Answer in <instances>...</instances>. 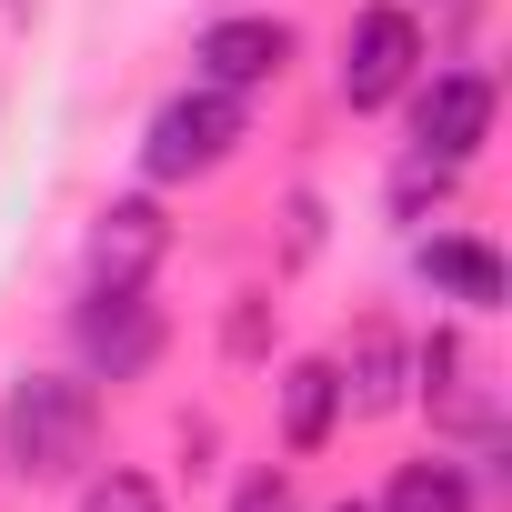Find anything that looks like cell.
<instances>
[{"mask_svg": "<svg viewBox=\"0 0 512 512\" xmlns=\"http://www.w3.org/2000/svg\"><path fill=\"white\" fill-rule=\"evenodd\" d=\"M101 442V392L81 372H21L0 402V462L21 482H71Z\"/></svg>", "mask_w": 512, "mask_h": 512, "instance_id": "6da1fadb", "label": "cell"}, {"mask_svg": "<svg viewBox=\"0 0 512 512\" xmlns=\"http://www.w3.org/2000/svg\"><path fill=\"white\" fill-rule=\"evenodd\" d=\"M241 141H251L241 91L191 81L181 101H161V111H151V131H141V171H151V181H201V171H221Z\"/></svg>", "mask_w": 512, "mask_h": 512, "instance_id": "7a4b0ae2", "label": "cell"}, {"mask_svg": "<svg viewBox=\"0 0 512 512\" xmlns=\"http://www.w3.org/2000/svg\"><path fill=\"white\" fill-rule=\"evenodd\" d=\"M342 101L352 111H382V101H402L412 81H422V21L402 11V0H372V11H352V31H342Z\"/></svg>", "mask_w": 512, "mask_h": 512, "instance_id": "3957f363", "label": "cell"}, {"mask_svg": "<svg viewBox=\"0 0 512 512\" xmlns=\"http://www.w3.org/2000/svg\"><path fill=\"white\" fill-rule=\"evenodd\" d=\"M71 342H81V382H141L161 362V312L151 292H81Z\"/></svg>", "mask_w": 512, "mask_h": 512, "instance_id": "277c9868", "label": "cell"}, {"mask_svg": "<svg viewBox=\"0 0 512 512\" xmlns=\"http://www.w3.org/2000/svg\"><path fill=\"white\" fill-rule=\"evenodd\" d=\"M482 141H492V81L482 71H432L412 91V151L442 161V171H462Z\"/></svg>", "mask_w": 512, "mask_h": 512, "instance_id": "5b68a950", "label": "cell"}, {"mask_svg": "<svg viewBox=\"0 0 512 512\" xmlns=\"http://www.w3.org/2000/svg\"><path fill=\"white\" fill-rule=\"evenodd\" d=\"M161 251H171V221H161L151 201H111V211L91 221L81 272H91V292H141V282L161 272Z\"/></svg>", "mask_w": 512, "mask_h": 512, "instance_id": "8992f818", "label": "cell"}, {"mask_svg": "<svg viewBox=\"0 0 512 512\" xmlns=\"http://www.w3.org/2000/svg\"><path fill=\"white\" fill-rule=\"evenodd\" d=\"M191 61H201V81H211V91H262V81H282V61H292V31L241 11V21H211Z\"/></svg>", "mask_w": 512, "mask_h": 512, "instance_id": "52a82bcc", "label": "cell"}, {"mask_svg": "<svg viewBox=\"0 0 512 512\" xmlns=\"http://www.w3.org/2000/svg\"><path fill=\"white\" fill-rule=\"evenodd\" d=\"M332 422H342V372L332 362H292L282 372V442L292 452H322Z\"/></svg>", "mask_w": 512, "mask_h": 512, "instance_id": "ba28073f", "label": "cell"}, {"mask_svg": "<svg viewBox=\"0 0 512 512\" xmlns=\"http://www.w3.org/2000/svg\"><path fill=\"white\" fill-rule=\"evenodd\" d=\"M422 282H432V292H452L462 312H502V262H492L482 241H452V231H442V241H422Z\"/></svg>", "mask_w": 512, "mask_h": 512, "instance_id": "9c48e42d", "label": "cell"}, {"mask_svg": "<svg viewBox=\"0 0 512 512\" xmlns=\"http://www.w3.org/2000/svg\"><path fill=\"white\" fill-rule=\"evenodd\" d=\"M332 372H342V402L352 412H392L402 402V342H392V322H362L352 362H332Z\"/></svg>", "mask_w": 512, "mask_h": 512, "instance_id": "30bf717a", "label": "cell"}, {"mask_svg": "<svg viewBox=\"0 0 512 512\" xmlns=\"http://www.w3.org/2000/svg\"><path fill=\"white\" fill-rule=\"evenodd\" d=\"M382 512H472V482H462V462H402L392 472V492H382Z\"/></svg>", "mask_w": 512, "mask_h": 512, "instance_id": "8fae6325", "label": "cell"}, {"mask_svg": "<svg viewBox=\"0 0 512 512\" xmlns=\"http://www.w3.org/2000/svg\"><path fill=\"white\" fill-rule=\"evenodd\" d=\"M422 402H432V412H482V402H472V362H462V342H432V352H422Z\"/></svg>", "mask_w": 512, "mask_h": 512, "instance_id": "7c38bea8", "label": "cell"}, {"mask_svg": "<svg viewBox=\"0 0 512 512\" xmlns=\"http://www.w3.org/2000/svg\"><path fill=\"white\" fill-rule=\"evenodd\" d=\"M81 512H161V492L141 472H101V482H81Z\"/></svg>", "mask_w": 512, "mask_h": 512, "instance_id": "4fadbf2b", "label": "cell"}, {"mask_svg": "<svg viewBox=\"0 0 512 512\" xmlns=\"http://www.w3.org/2000/svg\"><path fill=\"white\" fill-rule=\"evenodd\" d=\"M231 512H292V482H282V472H251V482L231 492Z\"/></svg>", "mask_w": 512, "mask_h": 512, "instance_id": "5bb4252c", "label": "cell"}, {"mask_svg": "<svg viewBox=\"0 0 512 512\" xmlns=\"http://www.w3.org/2000/svg\"><path fill=\"white\" fill-rule=\"evenodd\" d=\"M332 512H362V502H332Z\"/></svg>", "mask_w": 512, "mask_h": 512, "instance_id": "9a60e30c", "label": "cell"}]
</instances>
